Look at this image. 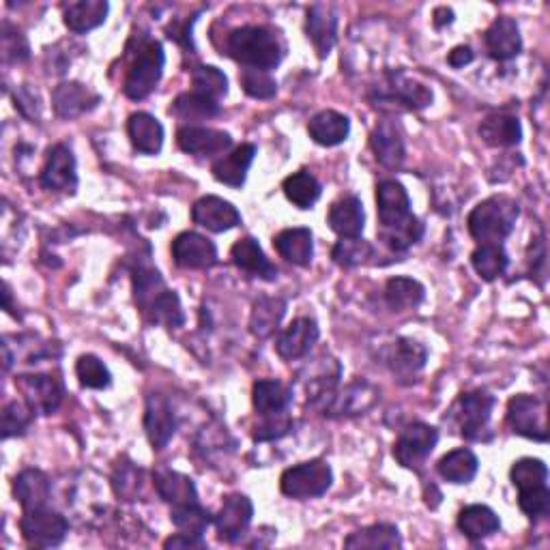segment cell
<instances>
[{"mask_svg": "<svg viewBox=\"0 0 550 550\" xmlns=\"http://www.w3.org/2000/svg\"><path fill=\"white\" fill-rule=\"evenodd\" d=\"M376 209H379V239L392 252H407L424 237V224L411 213V200L404 185L389 179L376 187Z\"/></svg>", "mask_w": 550, "mask_h": 550, "instance_id": "cell-1", "label": "cell"}, {"mask_svg": "<svg viewBox=\"0 0 550 550\" xmlns=\"http://www.w3.org/2000/svg\"><path fill=\"white\" fill-rule=\"evenodd\" d=\"M134 297L149 323L164 327H181L185 323L179 295L170 291L162 275L149 263H138L134 269Z\"/></svg>", "mask_w": 550, "mask_h": 550, "instance_id": "cell-2", "label": "cell"}, {"mask_svg": "<svg viewBox=\"0 0 550 550\" xmlns=\"http://www.w3.org/2000/svg\"><path fill=\"white\" fill-rule=\"evenodd\" d=\"M226 54L245 69L269 71L286 56V41L267 26H241L226 37Z\"/></svg>", "mask_w": 550, "mask_h": 550, "instance_id": "cell-3", "label": "cell"}, {"mask_svg": "<svg viewBox=\"0 0 550 550\" xmlns=\"http://www.w3.org/2000/svg\"><path fill=\"white\" fill-rule=\"evenodd\" d=\"M518 205L516 200L508 196H492L480 202L469 213V233L480 245L486 243H501L512 235V230L518 220Z\"/></svg>", "mask_w": 550, "mask_h": 550, "instance_id": "cell-4", "label": "cell"}, {"mask_svg": "<svg viewBox=\"0 0 550 550\" xmlns=\"http://www.w3.org/2000/svg\"><path fill=\"white\" fill-rule=\"evenodd\" d=\"M164 63H166V54L162 43L155 39L142 41L136 50L132 65L127 69L123 93L134 101L147 99L155 91L159 80H162Z\"/></svg>", "mask_w": 550, "mask_h": 550, "instance_id": "cell-5", "label": "cell"}, {"mask_svg": "<svg viewBox=\"0 0 550 550\" xmlns=\"http://www.w3.org/2000/svg\"><path fill=\"white\" fill-rule=\"evenodd\" d=\"M334 482V471L325 460L301 462L297 467L286 469L280 477V488L286 497L291 499H314L323 497Z\"/></svg>", "mask_w": 550, "mask_h": 550, "instance_id": "cell-6", "label": "cell"}, {"mask_svg": "<svg viewBox=\"0 0 550 550\" xmlns=\"http://www.w3.org/2000/svg\"><path fill=\"white\" fill-rule=\"evenodd\" d=\"M372 101L376 108L422 110L432 104V91L404 74H387L379 86H374Z\"/></svg>", "mask_w": 550, "mask_h": 550, "instance_id": "cell-7", "label": "cell"}, {"mask_svg": "<svg viewBox=\"0 0 550 550\" xmlns=\"http://www.w3.org/2000/svg\"><path fill=\"white\" fill-rule=\"evenodd\" d=\"M495 409V398L486 392H469L462 394L450 411L452 422L460 434L469 441H482L488 430L490 415Z\"/></svg>", "mask_w": 550, "mask_h": 550, "instance_id": "cell-8", "label": "cell"}, {"mask_svg": "<svg viewBox=\"0 0 550 550\" xmlns=\"http://www.w3.org/2000/svg\"><path fill=\"white\" fill-rule=\"evenodd\" d=\"M20 529H22L24 540L31 546L54 548L67 538L69 523L65 516H61L59 512L48 510V505H46V508L26 510L20 520Z\"/></svg>", "mask_w": 550, "mask_h": 550, "instance_id": "cell-9", "label": "cell"}, {"mask_svg": "<svg viewBox=\"0 0 550 550\" xmlns=\"http://www.w3.org/2000/svg\"><path fill=\"white\" fill-rule=\"evenodd\" d=\"M16 387L22 392L28 407L41 415H52L61 407L65 385L61 376L54 374H20Z\"/></svg>", "mask_w": 550, "mask_h": 550, "instance_id": "cell-10", "label": "cell"}, {"mask_svg": "<svg viewBox=\"0 0 550 550\" xmlns=\"http://www.w3.org/2000/svg\"><path fill=\"white\" fill-rule=\"evenodd\" d=\"M508 424L514 434L527 437L533 441H548V428H546V402L520 394L514 396L508 404Z\"/></svg>", "mask_w": 550, "mask_h": 550, "instance_id": "cell-11", "label": "cell"}, {"mask_svg": "<svg viewBox=\"0 0 550 550\" xmlns=\"http://www.w3.org/2000/svg\"><path fill=\"white\" fill-rule=\"evenodd\" d=\"M439 443V430L428 424H411L394 445V458L404 469H422Z\"/></svg>", "mask_w": 550, "mask_h": 550, "instance_id": "cell-12", "label": "cell"}, {"mask_svg": "<svg viewBox=\"0 0 550 550\" xmlns=\"http://www.w3.org/2000/svg\"><path fill=\"white\" fill-rule=\"evenodd\" d=\"M39 181L46 190H52V192H63V194L76 192L78 187L76 157L67 144H54L50 149Z\"/></svg>", "mask_w": 550, "mask_h": 550, "instance_id": "cell-13", "label": "cell"}, {"mask_svg": "<svg viewBox=\"0 0 550 550\" xmlns=\"http://www.w3.org/2000/svg\"><path fill=\"white\" fill-rule=\"evenodd\" d=\"M254 505L245 495H230L224 499L222 510L213 516V525L220 540L235 544L252 525Z\"/></svg>", "mask_w": 550, "mask_h": 550, "instance_id": "cell-14", "label": "cell"}, {"mask_svg": "<svg viewBox=\"0 0 550 550\" xmlns=\"http://www.w3.org/2000/svg\"><path fill=\"white\" fill-rule=\"evenodd\" d=\"M177 144L183 153H190L196 157H211L233 147V138L226 132H220V129L187 125L177 132Z\"/></svg>", "mask_w": 550, "mask_h": 550, "instance_id": "cell-15", "label": "cell"}, {"mask_svg": "<svg viewBox=\"0 0 550 550\" xmlns=\"http://www.w3.org/2000/svg\"><path fill=\"white\" fill-rule=\"evenodd\" d=\"M192 220L211 233H226V230L241 224V213L233 202L220 196H205L192 207Z\"/></svg>", "mask_w": 550, "mask_h": 550, "instance_id": "cell-16", "label": "cell"}, {"mask_svg": "<svg viewBox=\"0 0 550 550\" xmlns=\"http://www.w3.org/2000/svg\"><path fill=\"white\" fill-rule=\"evenodd\" d=\"M318 334H321V331H318L314 318L310 316L295 318L291 327H286L280 334L278 342H275V351H278V355L286 361L301 359L312 351V346L318 340Z\"/></svg>", "mask_w": 550, "mask_h": 550, "instance_id": "cell-17", "label": "cell"}, {"mask_svg": "<svg viewBox=\"0 0 550 550\" xmlns=\"http://www.w3.org/2000/svg\"><path fill=\"white\" fill-rule=\"evenodd\" d=\"M172 258L181 269H211L217 263V250L207 237L181 233L172 241Z\"/></svg>", "mask_w": 550, "mask_h": 550, "instance_id": "cell-18", "label": "cell"}, {"mask_svg": "<svg viewBox=\"0 0 550 550\" xmlns=\"http://www.w3.org/2000/svg\"><path fill=\"white\" fill-rule=\"evenodd\" d=\"M376 398H379V392L366 383V381H357L344 389L342 394H329L321 404V409L325 415H361L374 407Z\"/></svg>", "mask_w": 550, "mask_h": 550, "instance_id": "cell-19", "label": "cell"}, {"mask_svg": "<svg viewBox=\"0 0 550 550\" xmlns=\"http://www.w3.org/2000/svg\"><path fill=\"white\" fill-rule=\"evenodd\" d=\"M144 430H147V437L153 445V450H164V447L170 443L172 434L177 430V422H175V413H172L170 402L164 396L151 394L147 398Z\"/></svg>", "mask_w": 550, "mask_h": 550, "instance_id": "cell-20", "label": "cell"}, {"mask_svg": "<svg viewBox=\"0 0 550 550\" xmlns=\"http://www.w3.org/2000/svg\"><path fill=\"white\" fill-rule=\"evenodd\" d=\"M52 104L59 117L78 119L99 104V95L80 82H63L56 86Z\"/></svg>", "mask_w": 550, "mask_h": 550, "instance_id": "cell-21", "label": "cell"}, {"mask_svg": "<svg viewBox=\"0 0 550 550\" xmlns=\"http://www.w3.org/2000/svg\"><path fill=\"white\" fill-rule=\"evenodd\" d=\"M385 359H387V366L392 368V372L400 376L402 381H413L417 372L424 370L428 351L419 342L398 338L396 342H392V346H389Z\"/></svg>", "mask_w": 550, "mask_h": 550, "instance_id": "cell-22", "label": "cell"}, {"mask_svg": "<svg viewBox=\"0 0 550 550\" xmlns=\"http://www.w3.org/2000/svg\"><path fill=\"white\" fill-rule=\"evenodd\" d=\"M306 33L318 56L325 59V56H329V52L336 46V37H338L336 11L327 5H314L308 11Z\"/></svg>", "mask_w": 550, "mask_h": 550, "instance_id": "cell-23", "label": "cell"}, {"mask_svg": "<svg viewBox=\"0 0 550 550\" xmlns=\"http://www.w3.org/2000/svg\"><path fill=\"white\" fill-rule=\"evenodd\" d=\"M486 50L495 61H510L523 50L520 28L512 18H499L486 31Z\"/></svg>", "mask_w": 550, "mask_h": 550, "instance_id": "cell-24", "label": "cell"}, {"mask_svg": "<svg viewBox=\"0 0 550 550\" xmlns=\"http://www.w3.org/2000/svg\"><path fill=\"white\" fill-rule=\"evenodd\" d=\"M370 147L374 151V157L379 159V164L389 168V170H396L402 166L404 162V140H402V134L396 123L392 121H383L376 125V129L370 136Z\"/></svg>", "mask_w": 550, "mask_h": 550, "instance_id": "cell-25", "label": "cell"}, {"mask_svg": "<svg viewBox=\"0 0 550 550\" xmlns=\"http://www.w3.org/2000/svg\"><path fill=\"white\" fill-rule=\"evenodd\" d=\"M230 258H233V263L239 269L254 275V278L267 280V282L278 280V267L271 263V260L265 256L263 248L258 245V241L252 237L237 241L233 245V250H230Z\"/></svg>", "mask_w": 550, "mask_h": 550, "instance_id": "cell-26", "label": "cell"}, {"mask_svg": "<svg viewBox=\"0 0 550 550\" xmlns=\"http://www.w3.org/2000/svg\"><path fill=\"white\" fill-rule=\"evenodd\" d=\"M327 222L331 230H334V233L340 235L342 239L361 237V233H364V222H366L364 205H361V200L357 196H344L331 205Z\"/></svg>", "mask_w": 550, "mask_h": 550, "instance_id": "cell-27", "label": "cell"}, {"mask_svg": "<svg viewBox=\"0 0 550 550\" xmlns=\"http://www.w3.org/2000/svg\"><path fill=\"white\" fill-rule=\"evenodd\" d=\"M153 484L157 495L166 503H172V508L177 505H190L198 503V490L192 477H187L179 471L172 469H157L153 473Z\"/></svg>", "mask_w": 550, "mask_h": 550, "instance_id": "cell-28", "label": "cell"}, {"mask_svg": "<svg viewBox=\"0 0 550 550\" xmlns=\"http://www.w3.org/2000/svg\"><path fill=\"white\" fill-rule=\"evenodd\" d=\"M127 134L142 155H157L164 147V127L149 112H136L127 121Z\"/></svg>", "mask_w": 550, "mask_h": 550, "instance_id": "cell-29", "label": "cell"}, {"mask_svg": "<svg viewBox=\"0 0 550 550\" xmlns=\"http://www.w3.org/2000/svg\"><path fill=\"white\" fill-rule=\"evenodd\" d=\"M50 492H52L50 477L39 469H26L16 477V482H13V495H16L24 512L35 508H46L50 501Z\"/></svg>", "mask_w": 550, "mask_h": 550, "instance_id": "cell-30", "label": "cell"}, {"mask_svg": "<svg viewBox=\"0 0 550 550\" xmlns=\"http://www.w3.org/2000/svg\"><path fill=\"white\" fill-rule=\"evenodd\" d=\"M256 151V144H241L233 153L217 159L211 168L213 177L228 187H241L245 183V177H248Z\"/></svg>", "mask_w": 550, "mask_h": 550, "instance_id": "cell-31", "label": "cell"}, {"mask_svg": "<svg viewBox=\"0 0 550 550\" xmlns=\"http://www.w3.org/2000/svg\"><path fill=\"white\" fill-rule=\"evenodd\" d=\"M273 248L278 254L297 267H308L314 256V241L310 228H286L275 235Z\"/></svg>", "mask_w": 550, "mask_h": 550, "instance_id": "cell-32", "label": "cell"}, {"mask_svg": "<svg viewBox=\"0 0 550 550\" xmlns=\"http://www.w3.org/2000/svg\"><path fill=\"white\" fill-rule=\"evenodd\" d=\"M310 138L321 147H338L351 134V121L336 110H323L314 114L308 123Z\"/></svg>", "mask_w": 550, "mask_h": 550, "instance_id": "cell-33", "label": "cell"}, {"mask_svg": "<svg viewBox=\"0 0 550 550\" xmlns=\"http://www.w3.org/2000/svg\"><path fill=\"white\" fill-rule=\"evenodd\" d=\"M252 400L254 409L260 417H271V415H284L288 413V407L293 402V389L280 383V381H256L252 389Z\"/></svg>", "mask_w": 550, "mask_h": 550, "instance_id": "cell-34", "label": "cell"}, {"mask_svg": "<svg viewBox=\"0 0 550 550\" xmlns=\"http://www.w3.org/2000/svg\"><path fill=\"white\" fill-rule=\"evenodd\" d=\"M108 11H110V5L106 0H80V3L65 5L63 16L69 31L82 35L104 24Z\"/></svg>", "mask_w": 550, "mask_h": 550, "instance_id": "cell-35", "label": "cell"}, {"mask_svg": "<svg viewBox=\"0 0 550 550\" xmlns=\"http://www.w3.org/2000/svg\"><path fill=\"white\" fill-rule=\"evenodd\" d=\"M480 136L488 147H516L523 140V127L516 117L510 114H492L480 125Z\"/></svg>", "mask_w": 550, "mask_h": 550, "instance_id": "cell-36", "label": "cell"}, {"mask_svg": "<svg viewBox=\"0 0 550 550\" xmlns=\"http://www.w3.org/2000/svg\"><path fill=\"white\" fill-rule=\"evenodd\" d=\"M286 314V301L280 297H258L250 316V331L256 338H271Z\"/></svg>", "mask_w": 550, "mask_h": 550, "instance_id": "cell-37", "label": "cell"}, {"mask_svg": "<svg viewBox=\"0 0 550 550\" xmlns=\"http://www.w3.org/2000/svg\"><path fill=\"white\" fill-rule=\"evenodd\" d=\"M458 529L469 540H484L501 529V520L488 505H469L458 514Z\"/></svg>", "mask_w": 550, "mask_h": 550, "instance_id": "cell-38", "label": "cell"}, {"mask_svg": "<svg viewBox=\"0 0 550 550\" xmlns=\"http://www.w3.org/2000/svg\"><path fill=\"white\" fill-rule=\"evenodd\" d=\"M477 469H480V460H477V456L471 450H465V447L445 454L437 465L439 475L450 484L473 482V477L477 475Z\"/></svg>", "mask_w": 550, "mask_h": 550, "instance_id": "cell-39", "label": "cell"}, {"mask_svg": "<svg viewBox=\"0 0 550 550\" xmlns=\"http://www.w3.org/2000/svg\"><path fill=\"white\" fill-rule=\"evenodd\" d=\"M346 548H370V550H392V548H400L402 546V538L400 531L394 525H372L366 529H359L355 533H351L349 538L344 542Z\"/></svg>", "mask_w": 550, "mask_h": 550, "instance_id": "cell-40", "label": "cell"}, {"mask_svg": "<svg viewBox=\"0 0 550 550\" xmlns=\"http://www.w3.org/2000/svg\"><path fill=\"white\" fill-rule=\"evenodd\" d=\"M426 297V288L413 278H392L385 286V301L394 312H409L419 308Z\"/></svg>", "mask_w": 550, "mask_h": 550, "instance_id": "cell-41", "label": "cell"}, {"mask_svg": "<svg viewBox=\"0 0 550 550\" xmlns=\"http://www.w3.org/2000/svg\"><path fill=\"white\" fill-rule=\"evenodd\" d=\"M170 114H175V117L181 121L198 123V121H207L211 117H217V114H220V104L192 91V93H183L175 101H172Z\"/></svg>", "mask_w": 550, "mask_h": 550, "instance_id": "cell-42", "label": "cell"}, {"mask_svg": "<svg viewBox=\"0 0 550 550\" xmlns=\"http://www.w3.org/2000/svg\"><path fill=\"white\" fill-rule=\"evenodd\" d=\"M471 263L473 269L480 273L482 280L492 282L505 273V269L510 265V258L501 243H486L471 254Z\"/></svg>", "mask_w": 550, "mask_h": 550, "instance_id": "cell-43", "label": "cell"}, {"mask_svg": "<svg viewBox=\"0 0 550 550\" xmlns=\"http://www.w3.org/2000/svg\"><path fill=\"white\" fill-rule=\"evenodd\" d=\"M282 190H284L286 198L299 209H312V205L318 198H321V192H323L321 183H318L316 177L310 175V172H306V170L295 172V175L286 177L282 183Z\"/></svg>", "mask_w": 550, "mask_h": 550, "instance_id": "cell-44", "label": "cell"}, {"mask_svg": "<svg viewBox=\"0 0 550 550\" xmlns=\"http://www.w3.org/2000/svg\"><path fill=\"white\" fill-rule=\"evenodd\" d=\"M170 520L181 533L200 535L202 538V533H205L207 527L213 523V516L202 508L200 503H190V505H177V508H172Z\"/></svg>", "mask_w": 550, "mask_h": 550, "instance_id": "cell-45", "label": "cell"}, {"mask_svg": "<svg viewBox=\"0 0 550 550\" xmlns=\"http://www.w3.org/2000/svg\"><path fill=\"white\" fill-rule=\"evenodd\" d=\"M192 84H194V93L207 97L211 101H217V104H220V99L226 97L228 93V78L220 69L211 65L196 67L192 74Z\"/></svg>", "mask_w": 550, "mask_h": 550, "instance_id": "cell-46", "label": "cell"}, {"mask_svg": "<svg viewBox=\"0 0 550 550\" xmlns=\"http://www.w3.org/2000/svg\"><path fill=\"white\" fill-rule=\"evenodd\" d=\"M374 248L372 243L364 241L361 237L353 239H342L334 245V252H331V258L336 260V265L344 269H353L357 265H364L368 258H372Z\"/></svg>", "mask_w": 550, "mask_h": 550, "instance_id": "cell-47", "label": "cell"}, {"mask_svg": "<svg viewBox=\"0 0 550 550\" xmlns=\"http://www.w3.org/2000/svg\"><path fill=\"white\" fill-rule=\"evenodd\" d=\"M510 477H512V484L518 490L546 486L548 467L544 465L540 458H520L518 462H514Z\"/></svg>", "mask_w": 550, "mask_h": 550, "instance_id": "cell-48", "label": "cell"}, {"mask_svg": "<svg viewBox=\"0 0 550 550\" xmlns=\"http://www.w3.org/2000/svg\"><path fill=\"white\" fill-rule=\"evenodd\" d=\"M76 374L86 389H106L112 383V374L104 361L95 355H82L76 364Z\"/></svg>", "mask_w": 550, "mask_h": 550, "instance_id": "cell-49", "label": "cell"}, {"mask_svg": "<svg viewBox=\"0 0 550 550\" xmlns=\"http://www.w3.org/2000/svg\"><path fill=\"white\" fill-rule=\"evenodd\" d=\"M142 477H144L142 469H136L132 462H123V465H119L117 471H114V477H112L114 492H117V495L123 497L125 501H136L142 490Z\"/></svg>", "mask_w": 550, "mask_h": 550, "instance_id": "cell-50", "label": "cell"}, {"mask_svg": "<svg viewBox=\"0 0 550 550\" xmlns=\"http://www.w3.org/2000/svg\"><path fill=\"white\" fill-rule=\"evenodd\" d=\"M239 82L243 91L254 99H271L278 93V82L269 76V71L243 69L239 74Z\"/></svg>", "mask_w": 550, "mask_h": 550, "instance_id": "cell-51", "label": "cell"}, {"mask_svg": "<svg viewBox=\"0 0 550 550\" xmlns=\"http://www.w3.org/2000/svg\"><path fill=\"white\" fill-rule=\"evenodd\" d=\"M35 411L26 402H9L3 411V439L24 434L33 424Z\"/></svg>", "mask_w": 550, "mask_h": 550, "instance_id": "cell-52", "label": "cell"}, {"mask_svg": "<svg viewBox=\"0 0 550 550\" xmlns=\"http://www.w3.org/2000/svg\"><path fill=\"white\" fill-rule=\"evenodd\" d=\"M518 505L529 518H544L550 514V490L548 486H535L518 490Z\"/></svg>", "mask_w": 550, "mask_h": 550, "instance_id": "cell-53", "label": "cell"}, {"mask_svg": "<svg viewBox=\"0 0 550 550\" xmlns=\"http://www.w3.org/2000/svg\"><path fill=\"white\" fill-rule=\"evenodd\" d=\"M31 56L26 37L13 28L11 24H3V59L5 63H24Z\"/></svg>", "mask_w": 550, "mask_h": 550, "instance_id": "cell-54", "label": "cell"}, {"mask_svg": "<svg viewBox=\"0 0 550 550\" xmlns=\"http://www.w3.org/2000/svg\"><path fill=\"white\" fill-rule=\"evenodd\" d=\"M291 430H293V419L288 417V413L263 417L260 419V424L254 428V441L263 443V441L282 439L284 434H288Z\"/></svg>", "mask_w": 550, "mask_h": 550, "instance_id": "cell-55", "label": "cell"}, {"mask_svg": "<svg viewBox=\"0 0 550 550\" xmlns=\"http://www.w3.org/2000/svg\"><path fill=\"white\" fill-rule=\"evenodd\" d=\"M207 544L202 542L200 535H190V533H177L175 538H170L164 542V548H205Z\"/></svg>", "mask_w": 550, "mask_h": 550, "instance_id": "cell-56", "label": "cell"}, {"mask_svg": "<svg viewBox=\"0 0 550 550\" xmlns=\"http://www.w3.org/2000/svg\"><path fill=\"white\" fill-rule=\"evenodd\" d=\"M473 50L469 46H458L450 52V56H447V63H450L454 69H460V67H465L469 63H473Z\"/></svg>", "mask_w": 550, "mask_h": 550, "instance_id": "cell-57", "label": "cell"}]
</instances>
